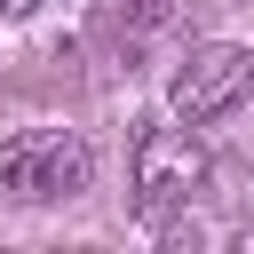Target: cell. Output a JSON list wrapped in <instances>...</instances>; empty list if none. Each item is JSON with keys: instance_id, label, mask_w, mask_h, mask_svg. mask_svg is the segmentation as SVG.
<instances>
[{"instance_id": "6da1fadb", "label": "cell", "mask_w": 254, "mask_h": 254, "mask_svg": "<svg viewBox=\"0 0 254 254\" xmlns=\"http://www.w3.org/2000/svg\"><path fill=\"white\" fill-rule=\"evenodd\" d=\"M87 175H95V159L64 127H32V135L0 143V190L8 198H71V190H87Z\"/></svg>"}, {"instance_id": "7a4b0ae2", "label": "cell", "mask_w": 254, "mask_h": 254, "mask_svg": "<svg viewBox=\"0 0 254 254\" xmlns=\"http://www.w3.org/2000/svg\"><path fill=\"white\" fill-rule=\"evenodd\" d=\"M246 79H254V56H246V48H230V40H206V48H190V56H183V71H175L167 103H175V119H183V127H206V119H222V111L246 95Z\"/></svg>"}, {"instance_id": "3957f363", "label": "cell", "mask_w": 254, "mask_h": 254, "mask_svg": "<svg viewBox=\"0 0 254 254\" xmlns=\"http://www.w3.org/2000/svg\"><path fill=\"white\" fill-rule=\"evenodd\" d=\"M198 183H206V151H198L190 127H143V135H135V198H143L151 214L190 206Z\"/></svg>"}, {"instance_id": "277c9868", "label": "cell", "mask_w": 254, "mask_h": 254, "mask_svg": "<svg viewBox=\"0 0 254 254\" xmlns=\"http://www.w3.org/2000/svg\"><path fill=\"white\" fill-rule=\"evenodd\" d=\"M32 8H40V0H0V16H32Z\"/></svg>"}]
</instances>
